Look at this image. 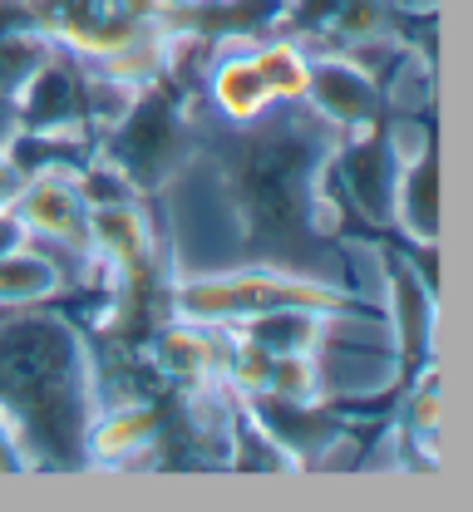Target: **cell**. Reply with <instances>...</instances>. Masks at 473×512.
<instances>
[{
  "label": "cell",
  "instance_id": "11",
  "mask_svg": "<svg viewBox=\"0 0 473 512\" xmlns=\"http://www.w3.org/2000/svg\"><path fill=\"white\" fill-rule=\"evenodd\" d=\"M163 409L153 399H114L89 424V468H138L158 453Z\"/></svg>",
  "mask_w": 473,
  "mask_h": 512
},
{
  "label": "cell",
  "instance_id": "18",
  "mask_svg": "<svg viewBox=\"0 0 473 512\" xmlns=\"http://www.w3.org/2000/svg\"><path fill=\"white\" fill-rule=\"evenodd\" d=\"M74 188L89 207H114V202H143V192L129 183V173L119 163H109L104 153H94L79 173H74Z\"/></svg>",
  "mask_w": 473,
  "mask_h": 512
},
{
  "label": "cell",
  "instance_id": "21",
  "mask_svg": "<svg viewBox=\"0 0 473 512\" xmlns=\"http://www.w3.org/2000/svg\"><path fill=\"white\" fill-rule=\"evenodd\" d=\"M20 242H30L25 227H20V217H15L10 207H0V256L10 252V247H20Z\"/></svg>",
  "mask_w": 473,
  "mask_h": 512
},
{
  "label": "cell",
  "instance_id": "16",
  "mask_svg": "<svg viewBox=\"0 0 473 512\" xmlns=\"http://www.w3.org/2000/svg\"><path fill=\"white\" fill-rule=\"evenodd\" d=\"M252 60H257V74L267 79L276 104L306 99V79H311V50L306 45H296L286 35H262V40H252Z\"/></svg>",
  "mask_w": 473,
  "mask_h": 512
},
{
  "label": "cell",
  "instance_id": "5",
  "mask_svg": "<svg viewBox=\"0 0 473 512\" xmlns=\"http://www.w3.org/2000/svg\"><path fill=\"white\" fill-rule=\"evenodd\" d=\"M99 153L119 163L143 197L163 192L198 153V114L188 94L173 89L168 79L143 84L124 119L99 133Z\"/></svg>",
  "mask_w": 473,
  "mask_h": 512
},
{
  "label": "cell",
  "instance_id": "6",
  "mask_svg": "<svg viewBox=\"0 0 473 512\" xmlns=\"http://www.w3.org/2000/svg\"><path fill=\"white\" fill-rule=\"evenodd\" d=\"M434 10H419L405 0H281L276 30L296 45L316 50H340L355 40H380V35H400L419 55L434 60Z\"/></svg>",
  "mask_w": 473,
  "mask_h": 512
},
{
  "label": "cell",
  "instance_id": "20",
  "mask_svg": "<svg viewBox=\"0 0 473 512\" xmlns=\"http://www.w3.org/2000/svg\"><path fill=\"white\" fill-rule=\"evenodd\" d=\"M20 183H25V178H20V168H15V163H10V153L0 148V207H10V202H15Z\"/></svg>",
  "mask_w": 473,
  "mask_h": 512
},
{
  "label": "cell",
  "instance_id": "17",
  "mask_svg": "<svg viewBox=\"0 0 473 512\" xmlns=\"http://www.w3.org/2000/svg\"><path fill=\"white\" fill-rule=\"evenodd\" d=\"M50 55H55V40L40 35L35 25L5 30V35H0V94H5V99H20V89L45 69Z\"/></svg>",
  "mask_w": 473,
  "mask_h": 512
},
{
  "label": "cell",
  "instance_id": "4",
  "mask_svg": "<svg viewBox=\"0 0 473 512\" xmlns=\"http://www.w3.org/2000/svg\"><path fill=\"white\" fill-rule=\"evenodd\" d=\"M281 306H311L331 316H370L380 311L375 301H360L350 286H336L326 276L286 271V266H262V261H237L227 271H193L168 281V316L212 320V325H237L262 311Z\"/></svg>",
  "mask_w": 473,
  "mask_h": 512
},
{
  "label": "cell",
  "instance_id": "7",
  "mask_svg": "<svg viewBox=\"0 0 473 512\" xmlns=\"http://www.w3.org/2000/svg\"><path fill=\"white\" fill-rule=\"evenodd\" d=\"M15 119L25 133H94L99 138V128L89 119V64L55 45L45 69L20 89Z\"/></svg>",
  "mask_w": 473,
  "mask_h": 512
},
{
  "label": "cell",
  "instance_id": "1",
  "mask_svg": "<svg viewBox=\"0 0 473 512\" xmlns=\"http://www.w3.org/2000/svg\"><path fill=\"white\" fill-rule=\"evenodd\" d=\"M217 173L237 222V261L316 276L336 247L345 212L326 192V158L340 128L321 124L301 99L271 104L252 124H227Z\"/></svg>",
  "mask_w": 473,
  "mask_h": 512
},
{
  "label": "cell",
  "instance_id": "15",
  "mask_svg": "<svg viewBox=\"0 0 473 512\" xmlns=\"http://www.w3.org/2000/svg\"><path fill=\"white\" fill-rule=\"evenodd\" d=\"M331 311H311V306H281V311H262V316L237 320L232 330L247 335L252 345H262L271 355H291V350H316L326 335Z\"/></svg>",
  "mask_w": 473,
  "mask_h": 512
},
{
  "label": "cell",
  "instance_id": "8",
  "mask_svg": "<svg viewBox=\"0 0 473 512\" xmlns=\"http://www.w3.org/2000/svg\"><path fill=\"white\" fill-rule=\"evenodd\" d=\"M10 212L20 217L25 237L40 247H65V252L84 256L94 266V247H89V202L74 188V173H35L25 178ZM99 271V266H94Z\"/></svg>",
  "mask_w": 473,
  "mask_h": 512
},
{
  "label": "cell",
  "instance_id": "13",
  "mask_svg": "<svg viewBox=\"0 0 473 512\" xmlns=\"http://www.w3.org/2000/svg\"><path fill=\"white\" fill-rule=\"evenodd\" d=\"M395 232L405 242H424L434 247L439 237V158L434 143L405 158L400 183H395Z\"/></svg>",
  "mask_w": 473,
  "mask_h": 512
},
{
  "label": "cell",
  "instance_id": "9",
  "mask_svg": "<svg viewBox=\"0 0 473 512\" xmlns=\"http://www.w3.org/2000/svg\"><path fill=\"white\" fill-rule=\"evenodd\" d=\"M321 124L340 128V133H355V128H370L380 119H390V99L385 89L345 55H331V50H316L311 55V79H306V99H301Z\"/></svg>",
  "mask_w": 473,
  "mask_h": 512
},
{
  "label": "cell",
  "instance_id": "19",
  "mask_svg": "<svg viewBox=\"0 0 473 512\" xmlns=\"http://www.w3.org/2000/svg\"><path fill=\"white\" fill-rule=\"evenodd\" d=\"M0 473H25V453L15 444V434H10V424L0 419Z\"/></svg>",
  "mask_w": 473,
  "mask_h": 512
},
{
  "label": "cell",
  "instance_id": "12",
  "mask_svg": "<svg viewBox=\"0 0 473 512\" xmlns=\"http://www.w3.org/2000/svg\"><path fill=\"white\" fill-rule=\"evenodd\" d=\"M203 89H207V99H212V109L222 114V124H252V119H262L271 104H276L267 79L257 74L252 40H222L212 64H207Z\"/></svg>",
  "mask_w": 473,
  "mask_h": 512
},
{
  "label": "cell",
  "instance_id": "2",
  "mask_svg": "<svg viewBox=\"0 0 473 512\" xmlns=\"http://www.w3.org/2000/svg\"><path fill=\"white\" fill-rule=\"evenodd\" d=\"M104 409L89 335L45 306L0 311V419L25 473H89V424Z\"/></svg>",
  "mask_w": 473,
  "mask_h": 512
},
{
  "label": "cell",
  "instance_id": "14",
  "mask_svg": "<svg viewBox=\"0 0 473 512\" xmlns=\"http://www.w3.org/2000/svg\"><path fill=\"white\" fill-rule=\"evenodd\" d=\"M65 291L60 261L50 256V247L20 242L0 256V311H25V306H45Z\"/></svg>",
  "mask_w": 473,
  "mask_h": 512
},
{
  "label": "cell",
  "instance_id": "3",
  "mask_svg": "<svg viewBox=\"0 0 473 512\" xmlns=\"http://www.w3.org/2000/svg\"><path fill=\"white\" fill-rule=\"evenodd\" d=\"M30 25L60 50L129 84L163 79V0H25Z\"/></svg>",
  "mask_w": 473,
  "mask_h": 512
},
{
  "label": "cell",
  "instance_id": "22",
  "mask_svg": "<svg viewBox=\"0 0 473 512\" xmlns=\"http://www.w3.org/2000/svg\"><path fill=\"white\" fill-rule=\"evenodd\" d=\"M15 128H20V119H15V99H5V94H0V148L15 138Z\"/></svg>",
  "mask_w": 473,
  "mask_h": 512
},
{
  "label": "cell",
  "instance_id": "10",
  "mask_svg": "<svg viewBox=\"0 0 473 512\" xmlns=\"http://www.w3.org/2000/svg\"><path fill=\"white\" fill-rule=\"evenodd\" d=\"M148 365L158 380L173 389H198V384H217L222 375V350H227V325L212 320H188V316H163L148 335H143Z\"/></svg>",
  "mask_w": 473,
  "mask_h": 512
}]
</instances>
